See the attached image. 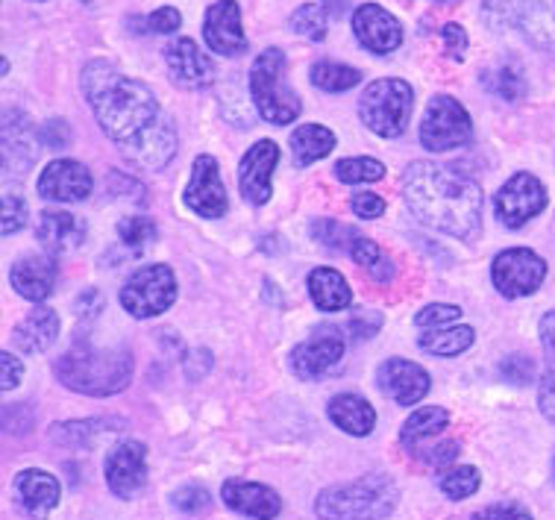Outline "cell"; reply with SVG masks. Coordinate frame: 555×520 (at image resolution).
I'll return each instance as SVG.
<instances>
[{
	"label": "cell",
	"instance_id": "obj_1",
	"mask_svg": "<svg viewBox=\"0 0 555 520\" xmlns=\"http://www.w3.org/2000/svg\"><path fill=\"white\" fill-rule=\"evenodd\" d=\"M82 94L130 165L162 170L177 156L180 139L151 86L121 74L112 62L91 60L82 68Z\"/></svg>",
	"mask_w": 555,
	"mask_h": 520
},
{
	"label": "cell",
	"instance_id": "obj_2",
	"mask_svg": "<svg viewBox=\"0 0 555 520\" xmlns=\"http://www.w3.org/2000/svg\"><path fill=\"white\" fill-rule=\"evenodd\" d=\"M403 198L426 227L474 244L482 236V189L474 177L438 162H412L403 170Z\"/></svg>",
	"mask_w": 555,
	"mask_h": 520
},
{
	"label": "cell",
	"instance_id": "obj_3",
	"mask_svg": "<svg viewBox=\"0 0 555 520\" xmlns=\"http://www.w3.org/2000/svg\"><path fill=\"white\" fill-rule=\"evenodd\" d=\"M132 353L91 347L89 341L74 344L53 365L56 380L65 389L86 394V397H112L130 385L132 380Z\"/></svg>",
	"mask_w": 555,
	"mask_h": 520
},
{
	"label": "cell",
	"instance_id": "obj_4",
	"mask_svg": "<svg viewBox=\"0 0 555 520\" xmlns=\"http://www.w3.org/2000/svg\"><path fill=\"white\" fill-rule=\"evenodd\" d=\"M400 503V489L385 473H367L362 480L323 489L314 500L321 520H385Z\"/></svg>",
	"mask_w": 555,
	"mask_h": 520
},
{
	"label": "cell",
	"instance_id": "obj_5",
	"mask_svg": "<svg viewBox=\"0 0 555 520\" xmlns=\"http://www.w3.org/2000/svg\"><path fill=\"white\" fill-rule=\"evenodd\" d=\"M285 71H288L285 53L276 48L259 53L250 68V91L256 110L268 124H276V127L297 121L304 110L292 83L285 80Z\"/></svg>",
	"mask_w": 555,
	"mask_h": 520
},
{
	"label": "cell",
	"instance_id": "obj_6",
	"mask_svg": "<svg viewBox=\"0 0 555 520\" xmlns=\"http://www.w3.org/2000/svg\"><path fill=\"white\" fill-rule=\"evenodd\" d=\"M412 106V86L405 80H397V77H385V80H374L362 91V98H359V118L376 136L397 139L409 127Z\"/></svg>",
	"mask_w": 555,
	"mask_h": 520
},
{
	"label": "cell",
	"instance_id": "obj_7",
	"mask_svg": "<svg viewBox=\"0 0 555 520\" xmlns=\"http://www.w3.org/2000/svg\"><path fill=\"white\" fill-rule=\"evenodd\" d=\"M474 139V121L450 94H435L421 121V141L426 151L447 153L465 148Z\"/></svg>",
	"mask_w": 555,
	"mask_h": 520
},
{
	"label": "cell",
	"instance_id": "obj_8",
	"mask_svg": "<svg viewBox=\"0 0 555 520\" xmlns=\"http://www.w3.org/2000/svg\"><path fill=\"white\" fill-rule=\"evenodd\" d=\"M177 301V277L168 265H144L121 289V306L132 318H156Z\"/></svg>",
	"mask_w": 555,
	"mask_h": 520
},
{
	"label": "cell",
	"instance_id": "obj_9",
	"mask_svg": "<svg viewBox=\"0 0 555 520\" xmlns=\"http://www.w3.org/2000/svg\"><path fill=\"white\" fill-rule=\"evenodd\" d=\"M491 280H494V289L508 301L529 297L544 286L546 262L529 248H508V251L496 253L494 265H491Z\"/></svg>",
	"mask_w": 555,
	"mask_h": 520
},
{
	"label": "cell",
	"instance_id": "obj_10",
	"mask_svg": "<svg viewBox=\"0 0 555 520\" xmlns=\"http://www.w3.org/2000/svg\"><path fill=\"white\" fill-rule=\"evenodd\" d=\"M546 210V189L544 182L538 180L535 174H515L512 180L505 182L503 189L496 191L494 212L496 218L503 220L508 230L524 227L532 218H538Z\"/></svg>",
	"mask_w": 555,
	"mask_h": 520
},
{
	"label": "cell",
	"instance_id": "obj_11",
	"mask_svg": "<svg viewBox=\"0 0 555 520\" xmlns=\"http://www.w3.org/2000/svg\"><path fill=\"white\" fill-rule=\"evenodd\" d=\"M103 473H106V485H109L112 494L121 500H130L147 482V447L142 441L115 444L106 456Z\"/></svg>",
	"mask_w": 555,
	"mask_h": 520
},
{
	"label": "cell",
	"instance_id": "obj_12",
	"mask_svg": "<svg viewBox=\"0 0 555 520\" xmlns=\"http://www.w3.org/2000/svg\"><path fill=\"white\" fill-rule=\"evenodd\" d=\"M185 206L201 218H223L230 210L227 189H223L221 168L215 156H197L192 165V180L185 186Z\"/></svg>",
	"mask_w": 555,
	"mask_h": 520
},
{
	"label": "cell",
	"instance_id": "obj_13",
	"mask_svg": "<svg viewBox=\"0 0 555 520\" xmlns=\"http://www.w3.org/2000/svg\"><path fill=\"white\" fill-rule=\"evenodd\" d=\"M341 332L333 330V327H318L314 335H309V341L297 344L292 351V368L300 380H318L323 373H330L341 362Z\"/></svg>",
	"mask_w": 555,
	"mask_h": 520
},
{
	"label": "cell",
	"instance_id": "obj_14",
	"mask_svg": "<svg viewBox=\"0 0 555 520\" xmlns=\"http://www.w3.org/2000/svg\"><path fill=\"white\" fill-rule=\"evenodd\" d=\"M276 162H280V148L271 139L256 141L250 151L244 153L242 165H238V189H242L244 201L253 206H264L271 201V177Z\"/></svg>",
	"mask_w": 555,
	"mask_h": 520
},
{
	"label": "cell",
	"instance_id": "obj_15",
	"mask_svg": "<svg viewBox=\"0 0 555 520\" xmlns=\"http://www.w3.org/2000/svg\"><path fill=\"white\" fill-rule=\"evenodd\" d=\"M203 39L209 51L221 56H242L247 51V36L242 30V7L235 0H218L203 21Z\"/></svg>",
	"mask_w": 555,
	"mask_h": 520
},
{
	"label": "cell",
	"instance_id": "obj_16",
	"mask_svg": "<svg viewBox=\"0 0 555 520\" xmlns=\"http://www.w3.org/2000/svg\"><path fill=\"white\" fill-rule=\"evenodd\" d=\"M91 189H94L91 170L74 160H53L39 177V194L48 201L80 203L89 198Z\"/></svg>",
	"mask_w": 555,
	"mask_h": 520
},
{
	"label": "cell",
	"instance_id": "obj_17",
	"mask_svg": "<svg viewBox=\"0 0 555 520\" xmlns=\"http://www.w3.org/2000/svg\"><path fill=\"white\" fill-rule=\"evenodd\" d=\"M165 65L171 71V80L182 89H206L215 83V62L197 48V41L185 36L165 48Z\"/></svg>",
	"mask_w": 555,
	"mask_h": 520
},
{
	"label": "cell",
	"instance_id": "obj_18",
	"mask_svg": "<svg viewBox=\"0 0 555 520\" xmlns=\"http://www.w3.org/2000/svg\"><path fill=\"white\" fill-rule=\"evenodd\" d=\"M356 39L362 41V48L371 53H391L403 45V27L400 21L379 3H362L353 15Z\"/></svg>",
	"mask_w": 555,
	"mask_h": 520
},
{
	"label": "cell",
	"instance_id": "obj_19",
	"mask_svg": "<svg viewBox=\"0 0 555 520\" xmlns=\"http://www.w3.org/2000/svg\"><path fill=\"white\" fill-rule=\"evenodd\" d=\"M39 141L30 127V118L18 110L3 115V168L7 177H21L24 170L36 165Z\"/></svg>",
	"mask_w": 555,
	"mask_h": 520
},
{
	"label": "cell",
	"instance_id": "obj_20",
	"mask_svg": "<svg viewBox=\"0 0 555 520\" xmlns=\"http://www.w3.org/2000/svg\"><path fill=\"white\" fill-rule=\"evenodd\" d=\"M379 389L397 403V406H414L421 403L433 389V380L421 365L409 359H388L376 373Z\"/></svg>",
	"mask_w": 555,
	"mask_h": 520
},
{
	"label": "cell",
	"instance_id": "obj_21",
	"mask_svg": "<svg viewBox=\"0 0 555 520\" xmlns=\"http://www.w3.org/2000/svg\"><path fill=\"white\" fill-rule=\"evenodd\" d=\"M221 500L238 515H247L253 520H273L283 511L280 494L268 485L247 480H227L221 489Z\"/></svg>",
	"mask_w": 555,
	"mask_h": 520
},
{
	"label": "cell",
	"instance_id": "obj_22",
	"mask_svg": "<svg viewBox=\"0 0 555 520\" xmlns=\"http://www.w3.org/2000/svg\"><path fill=\"white\" fill-rule=\"evenodd\" d=\"M15 491H18L21 506L24 511L36 520H44L56 509V503H60V480L51 477L48 470L39 468H27L21 470L18 480H15Z\"/></svg>",
	"mask_w": 555,
	"mask_h": 520
},
{
	"label": "cell",
	"instance_id": "obj_23",
	"mask_svg": "<svg viewBox=\"0 0 555 520\" xmlns=\"http://www.w3.org/2000/svg\"><path fill=\"white\" fill-rule=\"evenodd\" d=\"M12 289L33 303L48 301L56 286V262L51 256H24L10 270Z\"/></svg>",
	"mask_w": 555,
	"mask_h": 520
},
{
	"label": "cell",
	"instance_id": "obj_24",
	"mask_svg": "<svg viewBox=\"0 0 555 520\" xmlns=\"http://www.w3.org/2000/svg\"><path fill=\"white\" fill-rule=\"evenodd\" d=\"M36 232H39V241L48 253H68L80 248L82 239H86V224L74 218L72 212L48 210L39 215Z\"/></svg>",
	"mask_w": 555,
	"mask_h": 520
},
{
	"label": "cell",
	"instance_id": "obj_25",
	"mask_svg": "<svg viewBox=\"0 0 555 520\" xmlns=\"http://www.w3.org/2000/svg\"><path fill=\"white\" fill-rule=\"evenodd\" d=\"M56 335H60V315L48 306H39L15 327L12 341L21 353H44Z\"/></svg>",
	"mask_w": 555,
	"mask_h": 520
},
{
	"label": "cell",
	"instance_id": "obj_26",
	"mask_svg": "<svg viewBox=\"0 0 555 520\" xmlns=\"http://www.w3.org/2000/svg\"><path fill=\"white\" fill-rule=\"evenodd\" d=\"M330 418H333L338 430H344L347 435H356V439L371 435L376 427V409L364 397H359V394H338V397H333Z\"/></svg>",
	"mask_w": 555,
	"mask_h": 520
},
{
	"label": "cell",
	"instance_id": "obj_27",
	"mask_svg": "<svg viewBox=\"0 0 555 520\" xmlns=\"http://www.w3.org/2000/svg\"><path fill=\"white\" fill-rule=\"evenodd\" d=\"M517 24L538 48L555 53V0H520Z\"/></svg>",
	"mask_w": 555,
	"mask_h": 520
},
{
	"label": "cell",
	"instance_id": "obj_28",
	"mask_svg": "<svg viewBox=\"0 0 555 520\" xmlns=\"http://www.w3.org/2000/svg\"><path fill=\"white\" fill-rule=\"evenodd\" d=\"M309 294L321 312H344L353 303V291L335 268H314L309 274Z\"/></svg>",
	"mask_w": 555,
	"mask_h": 520
},
{
	"label": "cell",
	"instance_id": "obj_29",
	"mask_svg": "<svg viewBox=\"0 0 555 520\" xmlns=\"http://www.w3.org/2000/svg\"><path fill=\"white\" fill-rule=\"evenodd\" d=\"M538 330H541V347H544V377L538 385V406L555 427V312H546Z\"/></svg>",
	"mask_w": 555,
	"mask_h": 520
},
{
	"label": "cell",
	"instance_id": "obj_30",
	"mask_svg": "<svg viewBox=\"0 0 555 520\" xmlns=\"http://www.w3.org/2000/svg\"><path fill=\"white\" fill-rule=\"evenodd\" d=\"M450 427V411L441 409V406H424L417 409L412 418L403 423V432H400V441H403L405 451H417L421 444H426L429 439H435L438 432Z\"/></svg>",
	"mask_w": 555,
	"mask_h": 520
},
{
	"label": "cell",
	"instance_id": "obj_31",
	"mask_svg": "<svg viewBox=\"0 0 555 520\" xmlns=\"http://www.w3.org/2000/svg\"><path fill=\"white\" fill-rule=\"evenodd\" d=\"M333 148H335V132L321 127V124H304V127H297L292 136L294 162H297L300 168L323 160V156H330Z\"/></svg>",
	"mask_w": 555,
	"mask_h": 520
},
{
	"label": "cell",
	"instance_id": "obj_32",
	"mask_svg": "<svg viewBox=\"0 0 555 520\" xmlns=\"http://www.w3.org/2000/svg\"><path fill=\"white\" fill-rule=\"evenodd\" d=\"M482 86L505 103H517L526 94V77L515 62H500L496 68L485 71Z\"/></svg>",
	"mask_w": 555,
	"mask_h": 520
},
{
	"label": "cell",
	"instance_id": "obj_33",
	"mask_svg": "<svg viewBox=\"0 0 555 520\" xmlns=\"http://www.w3.org/2000/svg\"><path fill=\"white\" fill-rule=\"evenodd\" d=\"M350 256L356 259V265H362L364 274H367L374 282L395 280V274H397L395 262L388 259V253H385L376 241L362 239V236H359V239L353 241V248H350Z\"/></svg>",
	"mask_w": 555,
	"mask_h": 520
},
{
	"label": "cell",
	"instance_id": "obj_34",
	"mask_svg": "<svg viewBox=\"0 0 555 520\" xmlns=\"http://www.w3.org/2000/svg\"><path fill=\"white\" fill-rule=\"evenodd\" d=\"M476 332L470 327H444V330H433L421 335V351L433 353V356H459L474 344Z\"/></svg>",
	"mask_w": 555,
	"mask_h": 520
},
{
	"label": "cell",
	"instance_id": "obj_35",
	"mask_svg": "<svg viewBox=\"0 0 555 520\" xmlns=\"http://www.w3.org/2000/svg\"><path fill=\"white\" fill-rule=\"evenodd\" d=\"M312 83L323 91H350L362 83V74L350 65H341V62H314L312 65Z\"/></svg>",
	"mask_w": 555,
	"mask_h": 520
},
{
	"label": "cell",
	"instance_id": "obj_36",
	"mask_svg": "<svg viewBox=\"0 0 555 520\" xmlns=\"http://www.w3.org/2000/svg\"><path fill=\"white\" fill-rule=\"evenodd\" d=\"M335 177L347 186L356 182H376L385 177V165L371 156H350V160L335 162Z\"/></svg>",
	"mask_w": 555,
	"mask_h": 520
},
{
	"label": "cell",
	"instance_id": "obj_37",
	"mask_svg": "<svg viewBox=\"0 0 555 520\" xmlns=\"http://www.w3.org/2000/svg\"><path fill=\"white\" fill-rule=\"evenodd\" d=\"M479 470L470 468V465H462V468H450L441 473V480H438V489L444 497L450 500H467L470 494L479 491Z\"/></svg>",
	"mask_w": 555,
	"mask_h": 520
},
{
	"label": "cell",
	"instance_id": "obj_38",
	"mask_svg": "<svg viewBox=\"0 0 555 520\" xmlns=\"http://www.w3.org/2000/svg\"><path fill=\"white\" fill-rule=\"evenodd\" d=\"M118 239L124 248H130L132 253H142L144 248H151L156 241V224L144 215H132L118 224Z\"/></svg>",
	"mask_w": 555,
	"mask_h": 520
},
{
	"label": "cell",
	"instance_id": "obj_39",
	"mask_svg": "<svg viewBox=\"0 0 555 520\" xmlns=\"http://www.w3.org/2000/svg\"><path fill=\"white\" fill-rule=\"evenodd\" d=\"M312 236L314 241H321L323 248H330V251H347L353 248V241L359 239L350 227H344L338 220L333 218H321L312 224Z\"/></svg>",
	"mask_w": 555,
	"mask_h": 520
},
{
	"label": "cell",
	"instance_id": "obj_40",
	"mask_svg": "<svg viewBox=\"0 0 555 520\" xmlns=\"http://www.w3.org/2000/svg\"><path fill=\"white\" fill-rule=\"evenodd\" d=\"M292 30L309 41H321L326 36V10L318 3H304L292 15Z\"/></svg>",
	"mask_w": 555,
	"mask_h": 520
},
{
	"label": "cell",
	"instance_id": "obj_41",
	"mask_svg": "<svg viewBox=\"0 0 555 520\" xmlns=\"http://www.w3.org/2000/svg\"><path fill=\"white\" fill-rule=\"evenodd\" d=\"M101 430L98 420H65L53 427V439L65 444V447H86L94 435Z\"/></svg>",
	"mask_w": 555,
	"mask_h": 520
},
{
	"label": "cell",
	"instance_id": "obj_42",
	"mask_svg": "<svg viewBox=\"0 0 555 520\" xmlns=\"http://www.w3.org/2000/svg\"><path fill=\"white\" fill-rule=\"evenodd\" d=\"M459 318H462V309L453 303H429L414 315V324L424 330H444V327H453Z\"/></svg>",
	"mask_w": 555,
	"mask_h": 520
},
{
	"label": "cell",
	"instance_id": "obj_43",
	"mask_svg": "<svg viewBox=\"0 0 555 520\" xmlns=\"http://www.w3.org/2000/svg\"><path fill=\"white\" fill-rule=\"evenodd\" d=\"M27 218H30V206L21 198L18 191H7L3 194V218H0V227H3V236H12L27 227Z\"/></svg>",
	"mask_w": 555,
	"mask_h": 520
},
{
	"label": "cell",
	"instance_id": "obj_44",
	"mask_svg": "<svg viewBox=\"0 0 555 520\" xmlns=\"http://www.w3.org/2000/svg\"><path fill=\"white\" fill-rule=\"evenodd\" d=\"M171 503L182 515H201V511L212 506V494L203 489V485H197V482H192V485H182V489L173 491Z\"/></svg>",
	"mask_w": 555,
	"mask_h": 520
},
{
	"label": "cell",
	"instance_id": "obj_45",
	"mask_svg": "<svg viewBox=\"0 0 555 520\" xmlns=\"http://www.w3.org/2000/svg\"><path fill=\"white\" fill-rule=\"evenodd\" d=\"M132 24H139L142 30L139 33H156V36H168V33H177L182 24V15L173 7H162V10L151 12L147 18H135Z\"/></svg>",
	"mask_w": 555,
	"mask_h": 520
},
{
	"label": "cell",
	"instance_id": "obj_46",
	"mask_svg": "<svg viewBox=\"0 0 555 520\" xmlns=\"http://www.w3.org/2000/svg\"><path fill=\"white\" fill-rule=\"evenodd\" d=\"M500 373H503L505 382L512 385H529L535 380V362L529 356H508V359L500 365Z\"/></svg>",
	"mask_w": 555,
	"mask_h": 520
},
{
	"label": "cell",
	"instance_id": "obj_47",
	"mask_svg": "<svg viewBox=\"0 0 555 520\" xmlns=\"http://www.w3.org/2000/svg\"><path fill=\"white\" fill-rule=\"evenodd\" d=\"M470 520H532V515L520 503H494L476 511Z\"/></svg>",
	"mask_w": 555,
	"mask_h": 520
},
{
	"label": "cell",
	"instance_id": "obj_48",
	"mask_svg": "<svg viewBox=\"0 0 555 520\" xmlns=\"http://www.w3.org/2000/svg\"><path fill=\"white\" fill-rule=\"evenodd\" d=\"M39 139L51 148V151H65L68 148V141H72V130H68V124L62 118L48 121L44 127H41Z\"/></svg>",
	"mask_w": 555,
	"mask_h": 520
},
{
	"label": "cell",
	"instance_id": "obj_49",
	"mask_svg": "<svg viewBox=\"0 0 555 520\" xmlns=\"http://www.w3.org/2000/svg\"><path fill=\"white\" fill-rule=\"evenodd\" d=\"M417 456H421L426 465H433V468H447V465L459 456V441H450V439L438 441V444H433L429 451L417 453Z\"/></svg>",
	"mask_w": 555,
	"mask_h": 520
},
{
	"label": "cell",
	"instance_id": "obj_50",
	"mask_svg": "<svg viewBox=\"0 0 555 520\" xmlns=\"http://www.w3.org/2000/svg\"><path fill=\"white\" fill-rule=\"evenodd\" d=\"M350 206H353L356 215H359V218H364V220L379 218V215L385 212V201L379 198V194H374V191H359V194H353Z\"/></svg>",
	"mask_w": 555,
	"mask_h": 520
},
{
	"label": "cell",
	"instance_id": "obj_51",
	"mask_svg": "<svg viewBox=\"0 0 555 520\" xmlns=\"http://www.w3.org/2000/svg\"><path fill=\"white\" fill-rule=\"evenodd\" d=\"M215 359H212V353L206 351V347H197V351H192L189 356H185V377L192 382L203 380L209 370H212Z\"/></svg>",
	"mask_w": 555,
	"mask_h": 520
},
{
	"label": "cell",
	"instance_id": "obj_52",
	"mask_svg": "<svg viewBox=\"0 0 555 520\" xmlns=\"http://www.w3.org/2000/svg\"><path fill=\"white\" fill-rule=\"evenodd\" d=\"M441 39H444L447 53L453 56V60H465L467 51V33L462 24H444V30H441Z\"/></svg>",
	"mask_w": 555,
	"mask_h": 520
},
{
	"label": "cell",
	"instance_id": "obj_53",
	"mask_svg": "<svg viewBox=\"0 0 555 520\" xmlns=\"http://www.w3.org/2000/svg\"><path fill=\"white\" fill-rule=\"evenodd\" d=\"M24 377V362L12 353H0V385L3 391H12Z\"/></svg>",
	"mask_w": 555,
	"mask_h": 520
},
{
	"label": "cell",
	"instance_id": "obj_54",
	"mask_svg": "<svg viewBox=\"0 0 555 520\" xmlns=\"http://www.w3.org/2000/svg\"><path fill=\"white\" fill-rule=\"evenodd\" d=\"M379 327H383V315H376V312H356V318L350 320V332L359 341H367L371 335H376Z\"/></svg>",
	"mask_w": 555,
	"mask_h": 520
},
{
	"label": "cell",
	"instance_id": "obj_55",
	"mask_svg": "<svg viewBox=\"0 0 555 520\" xmlns=\"http://www.w3.org/2000/svg\"><path fill=\"white\" fill-rule=\"evenodd\" d=\"M103 312V294L98 289H86L77 297V315H80L82 320H91L98 318Z\"/></svg>",
	"mask_w": 555,
	"mask_h": 520
},
{
	"label": "cell",
	"instance_id": "obj_56",
	"mask_svg": "<svg viewBox=\"0 0 555 520\" xmlns=\"http://www.w3.org/2000/svg\"><path fill=\"white\" fill-rule=\"evenodd\" d=\"M323 10H326V15L338 18V15H344V10H347V0H323Z\"/></svg>",
	"mask_w": 555,
	"mask_h": 520
},
{
	"label": "cell",
	"instance_id": "obj_57",
	"mask_svg": "<svg viewBox=\"0 0 555 520\" xmlns=\"http://www.w3.org/2000/svg\"><path fill=\"white\" fill-rule=\"evenodd\" d=\"M438 3H447V0H438Z\"/></svg>",
	"mask_w": 555,
	"mask_h": 520
},
{
	"label": "cell",
	"instance_id": "obj_58",
	"mask_svg": "<svg viewBox=\"0 0 555 520\" xmlns=\"http://www.w3.org/2000/svg\"><path fill=\"white\" fill-rule=\"evenodd\" d=\"M553 470H555V461H553Z\"/></svg>",
	"mask_w": 555,
	"mask_h": 520
}]
</instances>
